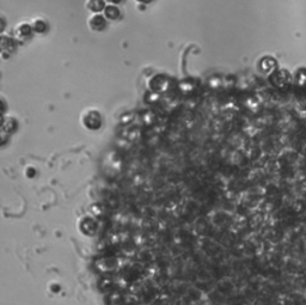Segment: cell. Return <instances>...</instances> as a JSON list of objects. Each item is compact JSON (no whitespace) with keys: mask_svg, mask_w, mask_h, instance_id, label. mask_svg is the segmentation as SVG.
Returning <instances> with one entry per match:
<instances>
[{"mask_svg":"<svg viewBox=\"0 0 306 305\" xmlns=\"http://www.w3.org/2000/svg\"><path fill=\"white\" fill-rule=\"evenodd\" d=\"M83 123L89 130H97L102 126V116L99 111L92 109V111L85 112L83 116Z\"/></svg>","mask_w":306,"mask_h":305,"instance_id":"cell-1","label":"cell"},{"mask_svg":"<svg viewBox=\"0 0 306 305\" xmlns=\"http://www.w3.org/2000/svg\"><path fill=\"white\" fill-rule=\"evenodd\" d=\"M87 24H89V28L93 31H103L108 27V19L101 13H93L89 18Z\"/></svg>","mask_w":306,"mask_h":305,"instance_id":"cell-2","label":"cell"},{"mask_svg":"<svg viewBox=\"0 0 306 305\" xmlns=\"http://www.w3.org/2000/svg\"><path fill=\"white\" fill-rule=\"evenodd\" d=\"M15 48L16 43L13 38L9 36L0 37V55L4 57V59H7L15 52Z\"/></svg>","mask_w":306,"mask_h":305,"instance_id":"cell-3","label":"cell"},{"mask_svg":"<svg viewBox=\"0 0 306 305\" xmlns=\"http://www.w3.org/2000/svg\"><path fill=\"white\" fill-rule=\"evenodd\" d=\"M32 32V27L28 23H21L16 28V38L17 40H28V38L31 37Z\"/></svg>","mask_w":306,"mask_h":305,"instance_id":"cell-4","label":"cell"},{"mask_svg":"<svg viewBox=\"0 0 306 305\" xmlns=\"http://www.w3.org/2000/svg\"><path fill=\"white\" fill-rule=\"evenodd\" d=\"M106 0H87L86 7L92 13H101L106 9Z\"/></svg>","mask_w":306,"mask_h":305,"instance_id":"cell-5","label":"cell"},{"mask_svg":"<svg viewBox=\"0 0 306 305\" xmlns=\"http://www.w3.org/2000/svg\"><path fill=\"white\" fill-rule=\"evenodd\" d=\"M103 12H104V17H106L107 19H109V21H117L121 16L120 9H118L116 5H112V4L107 5Z\"/></svg>","mask_w":306,"mask_h":305,"instance_id":"cell-6","label":"cell"},{"mask_svg":"<svg viewBox=\"0 0 306 305\" xmlns=\"http://www.w3.org/2000/svg\"><path fill=\"white\" fill-rule=\"evenodd\" d=\"M32 30H34V32H36V34H45V32L47 31V29H48V26H47V23L43 19H35L34 23H32Z\"/></svg>","mask_w":306,"mask_h":305,"instance_id":"cell-7","label":"cell"},{"mask_svg":"<svg viewBox=\"0 0 306 305\" xmlns=\"http://www.w3.org/2000/svg\"><path fill=\"white\" fill-rule=\"evenodd\" d=\"M5 28H6V22H5V19L0 16V34L4 31Z\"/></svg>","mask_w":306,"mask_h":305,"instance_id":"cell-8","label":"cell"},{"mask_svg":"<svg viewBox=\"0 0 306 305\" xmlns=\"http://www.w3.org/2000/svg\"><path fill=\"white\" fill-rule=\"evenodd\" d=\"M106 1H108L109 4L117 5V4H120V2H122V0H106Z\"/></svg>","mask_w":306,"mask_h":305,"instance_id":"cell-9","label":"cell"},{"mask_svg":"<svg viewBox=\"0 0 306 305\" xmlns=\"http://www.w3.org/2000/svg\"><path fill=\"white\" fill-rule=\"evenodd\" d=\"M137 2H139V4H150V2H152V0H135Z\"/></svg>","mask_w":306,"mask_h":305,"instance_id":"cell-10","label":"cell"},{"mask_svg":"<svg viewBox=\"0 0 306 305\" xmlns=\"http://www.w3.org/2000/svg\"><path fill=\"white\" fill-rule=\"evenodd\" d=\"M5 104H4V102H2L1 100H0V114H1L2 111H4V109H5Z\"/></svg>","mask_w":306,"mask_h":305,"instance_id":"cell-11","label":"cell"},{"mask_svg":"<svg viewBox=\"0 0 306 305\" xmlns=\"http://www.w3.org/2000/svg\"><path fill=\"white\" fill-rule=\"evenodd\" d=\"M0 121H1V117H0Z\"/></svg>","mask_w":306,"mask_h":305,"instance_id":"cell-12","label":"cell"}]
</instances>
